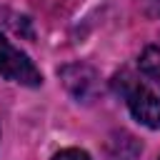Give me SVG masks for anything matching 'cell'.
Listing matches in <instances>:
<instances>
[{
  "label": "cell",
  "mask_w": 160,
  "mask_h": 160,
  "mask_svg": "<svg viewBox=\"0 0 160 160\" xmlns=\"http://www.w3.org/2000/svg\"><path fill=\"white\" fill-rule=\"evenodd\" d=\"M0 75L10 82L28 85V88H38L42 82V75L32 65V60L18 48H12L2 35H0Z\"/></svg>",
  "instance_id": "obj_2"
},
{
  "label": "cell",
  "mask_w": 160,
  "mask_h": 160,
  "mask_svg": "<svg viewBox=\"0 0 160 160\" xmlns=\"http://www.w3.org/2000/svg\"><path fill=\"white\" fill-rule=\"evenodd\" d=\"M60 80L65 90L78 100V102H92L100 95V78L98 72L85 65V62H72L60 70Z\"/></svg>",
  "instance_id": "obj_3"
},
{
  "label": "cell",
  "mask_w": 160,
  "mask_h": 160,
  "mask_svg": "<svg viewBox=\"0 0 160 160\" xmlns=\"http://www.w3.org/2000/svg\"><path fill=\"white\" fill-rule=\"evenodd\" d=\"M140 70H142V75L152 78L160 85V48H148L140 55Z\"/></svg>",
  "instance_id": "obj_5"
},
{
  "label": "cell",
  "mask_w": 160,
  "mask_h": 160,
  "mask_svg": "<svg viewBox=\"0 0 160 160\" xmlns=\"http://www.w3.org/2000/svg\"><path fill=\"white\" fill-rule=\"evenodd\" d=\"M112 82H115V90L125 98L130 115L140 125H145L150 130H158L160 128V100H158V95L145 82H140L135 75H130L128 70L118 72Z\"/></svg>",
  "instance_id": "obj_1"
},
{
  "label": "cell",
  "mask_w": 160,
  "mask_h": 160,
  "mask_svg": "<svg viewBox=\"0 0 160 160\" xmlns=\"http://www.w3.org/2000/svg\"><path fill=\"white\" fill-rule=\"evenodd\" d=\"M145 8L150 15H160V0H145Z\"/></svg>",
  "instance_id": "obj_7"
},
{
  "label": "cell",
  "mask_w": 160,
  "mask_h": 160,
  "mask_svg": "<svg viewBox=\"0 0 160 160\" xmlns=\"http://www.w3.org/2000/svg\"><path fill=\"white\" fill-rule=\"evenodd\" d=\"M52 160H90V155H88L85 150H80V148H65V150H60Z\"/></svg>",
  "instance_id": "obj_6"
},
{
  "label": "cell",
  "mask_w": 160,
  "mask_h": 160,
  "mask_svg": "<svg viewBox=\"0 0 160 160\" xmlns=\"http://www.w3.org/2000/svg\"><path fill=\"white\" fill-rule=\"evenodd\" d=\"M140 158V145L132 135L128 132H115L108 145V160H138Z\"/></svg>",
  "instance_id": "obj_4"
}]
</instances>
